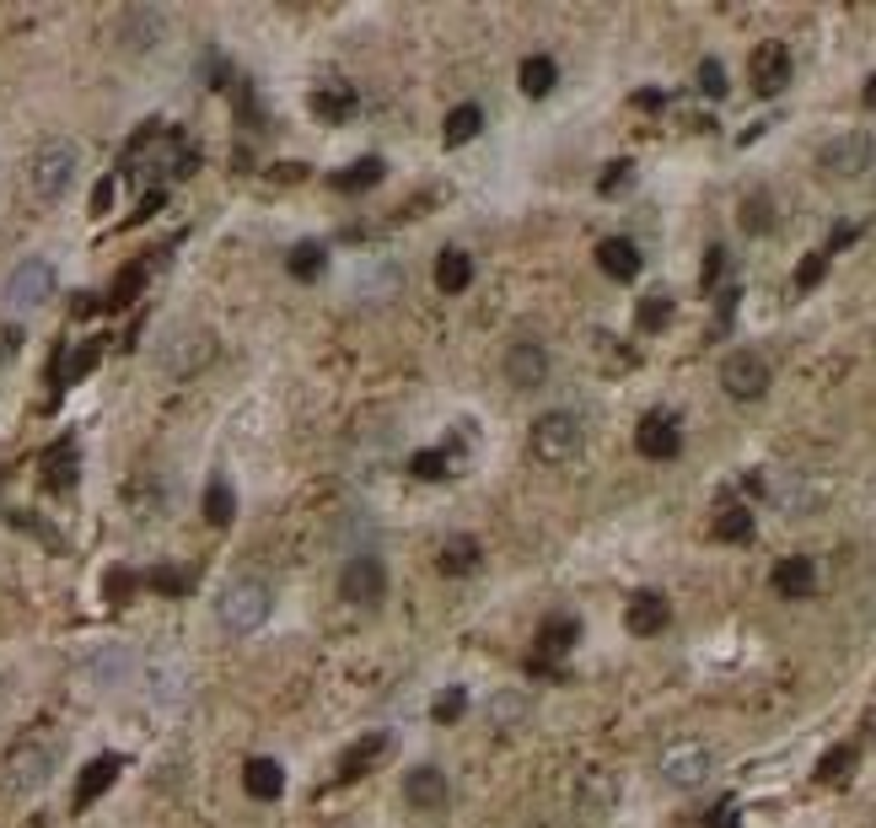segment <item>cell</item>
<instances>
[{
    "label": "cell",
    "mask_w": 876,
    "mask_h": 828,
    "mask_svg": "<svg viewBox=\"0 0 876 828\" xmlns=\"http://www.w3.org/2000/svg\"><path fill=\"white\" fill-rule=\"evenodd\" d=\"M269 614H275V592H269L258 575L226 581L221 597H215V625H221L226 635H253V630H264Z\"/></svg>",
    "instance_id": "obj_1"
},
{
    "label": "cell",
    "mask_w": 876,
    "mask_h": 828,
    "mask_svg": "<svg viewBox=\"0 0 876 828\" xmlns=\"http://www.w3.org/2000/svg\"><path fill=\"white\" fill-rule=\"evenodd\" d=\"M75 167H81V156H75V145L70 140H44L33 156H27V189H33V199L38 205H60L65 194H70V184H75Z\"/></svg>",
    "instance_id": "obj_2"
},
{
    "label": "cell",
    "mask_w": 876,
    "mask_h": 828,
    "mask_svg": "<svg viewBox=\"0 0 876 828\" xmlns=\"http://www.w3.org/2000/svg\"><path fill=\"white\" fill-rule=\"evenodd\" d=\"M586 446V420L575 409H549L533 420V457L538 463H570Z\"/></svg>",
    "instance_id": "obj_3"
},
{
    "label": "cell",
    "mask_w": 876,
    "mask_h": 828,
    "mask_svg": "<svg viewBox=\"0 0 876 828\" xmlns=\"http://www.w3.org/2000/svg\"><path fill=\"white\" fill-rule=\"evenodd\" d=\"M55 765H60V748L49 737H22L5 754V785L11 791H38V785H49Z\"/></svg>",
    "instance_id": "obj_4"
},
{
    "label": "cell",
    "mask_w": 876,
    "mask_h": 828,
    "mask_svg": "<svg viewBox=\"0 0 876 828\" xmlns=\"http://www.w3.org/2000/svg\"><path fill=\"white\" fill-rule=\"evenodd\" d=\"M210 355H215V339H210L205 328H173V334L162 339V350H156V366H162L173 383H184Z\"/></svg>",
    "instance_id": "obj_5"
},
{
    "label": "cell",
    "mask_w": 876,
    "mask_h": 828,
    "mask_svg": "<svg viewBox=\"0 0 876 828\" xmlns=\"http://www.w3.org/2000/svg\"><path fill=\"white\" fill-rule=\"evenodd\" d=\"M55 296V264L49 258H22L11 275H5V302L16 313H33Z\"/></svg>",
    "instance_id": "obj_6"
},
{
    "label": "cell",
    "mask_w": 876,
    "mask_h": 828,
    "mask_svg": "<svg viewBox=\"0 0 876 828\" xmlns=\"http://www.w3.org/2000/svg\"><path fill=\"white\" fill-rule=\"evenodd\" d=\"M872 156H876L872 135L850 129V135H839V140H828V145L817 151V167H822V178H861V173L872 167Z\"/></svg>",
    "instance_id": "obj_7"
},
{
    "label": "cell",
    "mask_w": 876,
    "mask_h": 828,
    "mask_svg": "<svg viewBox=\"0 0 876 828\" xmlns=\"http://www.w3.org/2000/svg\"><path fill=\"white\" fill-rule=\"evenodd\" d=\"M339 597L355 603V608H376L387 597V565L376 555H355L344 571H339Z\"/></svg>",
    "instance_id": "obj_8"
},
{
    "label": "cell",
    "mask_w": 876,
    "mask_h": 828,
    "mask_svg": "<svg viewBox=\"0 0 876 828\" xmlns=\"http://www.w3.org/2000/svg\"><path fill=\"white\" fill-rule=\"evenodd\" d=\"M710 769H715V759H710L704 743H673V748L662 754V780H667L673 791H699V785L710 780Z\"/></svg>",
    "instance_id": "obj_9"
},
{
    "label": "cell",
    "mask_w": 876,
    "mask_h": 828,
    "mask_svg": "<svg viewBox=\"0 0 876 828\" xmlns=\"http://www.w3.org/2000/svg\"><path fill=\"white\" fill-rule=\"evenodd\" d=\"M721 387L732 393V398H763V387H769V361L758 355V350H732L726 361H721Z\"/></svg>",
    "instance_id": "obj_10"
},
{
    "label": "cell",
    "mask_w": 876,
    "mask_h": 828,
    "mask_svg": "<svg viewBox=\"0 0 876 828\" xmlns=\"http://www.w3.org/2000/svg\"><path fill=\"white\" fill-rule=\"evenodd\" d=\"M549 350L538 345V339H516L511 350H505V383L522 387V393H533V387L549 383Z\"/></svg>",
    "instance_id": "obj_11"
},
{
    "label": "cell",
    "mask_w": 876,
    "mask_h": 828,
    "mask_svg": "<svg viewBox=\"0 0 876 828\" xmlns=\"http://www.w3.org/2000/svg\"><path fill=\"white\" fill-rule=\"evenodd\" d=\"M748 75H752V92L758 97H774L791 86V49L785 44H758L748 60Z\"/></svg>",
    "instance_id": "obj_12"
},
{
    "label": "cell",
    "mask_w": 876,
    "mask_h": 828,
    "mask_svg": "<svg viewBox=\"0 0 876 828\" xmlns=\"http://www.w3.org/2000/svg\"><path fill=\"white\" fill-rule=\"evenodd\" d=\"M167 33V16L156 5H125L119 11V44L125 49H156Z\"/></svg>",
    "instance_id": "obj_13"
},
{
    "label": "cell",
    "mask_w": 876,
    "mask_h": 828,
    "mask_svg": "<svg viewBox=\"0 0 876 828\" xmlns=\"http://www.w3.org/2000/svg\"><path fill=\"white\" fill-rule=\"evenodd\" d=\"M634 446H640L645 457H656V463H673V457L684 452V431H678L673 415H645L640 431H634Z\"/></svg>",
    "instance_id": "obj_14"
},
{
    "label": "cell",
    "mask_w": 876,
    "mask_h": 828,
    "mask_svg": "<svg viewBox=\"0 0 876 828\" xmlns=\"http://www.w3.org/2000/svg\"><path fill=\"white\" fill-rule=\"evenodd\" d=\"M404 796H409L414 813H441L452 791H446V774H441L436 765H414L404 774Z\"/></svg>",
    "instance_id": "obj_15"
},
{
    "label": "cell",
    "mask_w": 876,
    "mask_h": 828,
    "mask_svg": "<svg viewBox=\"0 0 876 828\" xmlns=\"http://www.w3.org/2000/svg\"><path fill=\"white\" fill-rule=\"evenodd\" d=\"M624 625H629V635H662V630L673 625V603H667L662 592H634L624 608Z\"/></svg>",
    "instance_id": "obj_16"
},
{
    "label": "cell",
    "mask_w": 876,
    "mask_h": 828,
    "mask_svg": "<svg viewBox=\"0 0 876 828\" xmlns=\"http://www.w3.org/2000/svg\"><path fill=\"white\" fill-rule=\"evenodd\" d=\"M86 678H92L97 689L129 684V678H135V651H129V645H103L97 656H86Z\"/></svg>",
    "instance_id": "obj_17"
},
{
    "label": "cell",
    "mask_w": 876,
    "mask_h": 828,
    "mask_svg": "<svg viewBox=\"0 0 876 828\" xmlns=\"http://www.w3.org/2000/svg\"><path fill=\"white\" fill-rule=\"evenodd\" d=\"M769 586L780 592V597H791V603H802V597H813L817 586V565L807 560V555H785L774 571H769Z\"/></svg>",
    "instance_id": "obj_18"
},
{
    "label": "cell",
    "mask_w": 876,
    "mask_h": 828,
    "mask_svg": "<svg viewBox=\"0 0 876 828\" xmlns=\"http://www.w3.org/2000/svg\"><path fill=\"white\" fill-rule=\"evenodd\" d=\"M119 769H125V759L119 754H97L92 765L81 769V780H75V813H86L114 780H119Z\"/></svg>",
    "instance_id": "obj_19"
},
{
    "label": "cell",
    "mask_w": 876,
    "mask_h": 828,
    "mask_svg": "<svg viewBox=\"0 0 876 828\" xmlns=\"http://www.w3.org/2000/svg\"><path fill=\"white\" fill-rule=\"evenodd\" d=\"M184 695H188V667H184V656H156V662H151V700L178 704Z\"/></svg>",
    "instance_id": "obj_20"
},
{
    "label": "cell",
    "mask_w": 876,
    "mask_h": 828,
    "mask_svg": "<svg viewBox=\"0 0 876 828\" xmlns=\"http://www.w3.org/2000/svg\"><path fill=\"white\" fill-rule=\"evenodd\" d=\"M382 754H387V732H366V737H355V743L339 754V780H361Z\"/></svg>",
    "instance_id": "obj_21"
},
{
    "label": "cell",
    "mask_w": 876,
    "mask_h": 828,
    "mask_svg": "<svg viewBox=\"0 0 876 828\" xmlns=\"http://www.w3.org/2000/svg\"><path fill=\"white\" fill-rule=\"evenodd\" d=\"M243 791H248L253 802L285 796V769L275 765V759H248V765H243Z\"/></svg>",
    "instance_id": "obj_22"
},
{
    "label": "cell",
    "mask_w": 876,
    "mask_h": 828,
    "mask_svg": "<svg viewBox=\"0 0 876 828\" xmlns=\"http://www.w3.org/2000/svg\"><path fill=\"white\" fill-rule=\"evenodd\" d=\"M597 269H603L608 280H624L629 285V280L640 275V248H634L629 237H608V243L597 248Z\"/></svg>",
    "instance_id": "obj_23"
},
{
    "label": "cell",
    "mask_w": 876,
    "mask_h": 828,
    "mask_svg": "<svg viewBox=\"0 0 876 828\" xmlns=\"http://www.w3.org/2000/svg\"><path fill=\"white\" fill-rule=\"evenodd\" d=\"M468 280H474V254H463V248H441L436 254V291L441 296L468 291Z\"/></svg>",
    "instance_id": "obj_24"
},
{
    "label": "cell",
    "mask_w": 876,
    "mask_h": 828,
    "mask_svg": "<svg viewBox=\"0 0 876 828\" xmlns=\"http://www.w3.org/2000/svg\"><path fill=\"white\" fill-rule=\"evenodd\" d=\"M313 114L317 119H328V125L355 119V92H350V81H328V86H317L313 92Z\"/></svg>",
    "instance_id": "obj_25"
},
{
    "label": "cell",
    "mask_w": 876,
    "mask_h": 828,
    "mask_svg": "<svg viewBox=\"0 0 876 828\" xmlns=\"http://www.w3.org/2000/svg\"><path fill=\"white\" fill-rule=\"evenodd\" d=\"M479 560H484V555H479V538L463 533V538H446V544H441L436 565H441V575H474L479 571Z\"/></svg>",
    "instance_id": "obj_26"
},
{
    "label": "cell",
    "mask_w": 876,
    "mask_h": 828,
    "mask_svg": "<svg viewBox=\"0 0 876 828\" xmlns=\"http://www.w3.org/2000/svg\"><path fill=\"white\" fill-rule=\"evenodd\" d=\"M527 715H533V700H527L522 689H501V695L490 700V726H495V732H516Z\"/></svg>",
    "instance_id": "obj_27"
},
{
    "label": "cell",
    "mask_w": 876,
    "mask_h": 828,
    "mask_svg": "<svg viewBox=\"0 0 876 828\" xmlns=\"http://www.w3.org/2000/svg\"><path fill=\"white\" fill-rule=\"evenodd\" d=\"M44 485H49V490H70V485H75V442H70V436L44 452Z\"/></svg>",
    "instance_id": "obj_28"
},
{
    "label": "cell",
    "mask_w": 876,
    "mask_h": 828,
    "mask_svg": "<svg viewBox=\"0 0 876 828\" xmlns=\"http://www.w3.org/2000/svg\"><path fill=\"white\" fill-rule=\"evenodd\" d=\"M516 75H522V92H527V97H549L554 81H560V65L549 60V55H527Z\"/></svg>",
    "instance_id": "obj_29"
},
{
    "label": "cell",
    "mask_w": 876,
    "mask_h": 828,
    "mask_svg": "<svg viewBox=\"0 0 876 828\" xmlns=\"http://www.w3.org/2000/svg\"><path fill=\"white\" fill-rule=\"evenodd\" d=\"M575 635H581V625H575L570 614L544 619V625H538V656H564V651L575 645Z\"/></svg>",
    "instance_id": "obj_30"
},
{
    "label": "cell",
    "mask_w": 876,
    "mask_h": 828,
    "mask_svg": "<svg viewBox=\"0 0 876 828\" xmlns=\"http://www.w3.org/2000/svg\"><path fill=\"white\" fill-rule=\"evenodd\" d=\"M479 129H484V108H479V103H463V108H452V114H446L441 140H446V145H468Z\"/></svg>",
    "instance_id": "obj_31"
},
{
    "label": "cell",
    "mask_w": 876,
    "mask_h": 828,
    "mask_svg": "<svg viewBox=\"0 0 876 828\" xmlns=\"http://www.w3.org/2000/svg\"><path fill=\"white\" fill-rule=\"evenodd\" d=\"M328 184H334L339 194H361V189H372V184H382V162H376V156H361V162H350L344 173H334Z\"/></svg>",
    "instance_id": "obj_32"
},
{
    "label": "cell",
    "mask_w": 876,
    "mask_h": 828,
    "mask_svg": "<svg viewBox=\"0 0 876 828\" xmlns=\"http://www.w3.org/2000/svg\"><path fill=\"white\" fill-rule=\"evenodd\" d=\"M323 264H328V248H323V243H296V248L285 254V269H291L296 280H317Z\"/></svg>",
    "instance_id": "obj_33"
},
{
    "label": "cell",
    "mask_w": 876,
    "mask_h": 828,
    "mask_svg": "<svg viewBox=\"0 0 876 828\" xmlns=\"http://www.w3.org/2000/svg\"><path fill=\"white\" fill-rule=\"evenodd\" d=\"M232 511H237L232 485H226V479H210V490H205V522H210V527H226V522H232Z\"/></svg>",
    "instance_id": "obj_34"
},
{
    "label": "cell",
    "mask_w": 876,
    "mask_h": 828,
    "mask_svg": "<svg viewBox=\"0 0 876 828\" xmlns=\"http://www.w3.org/2000/svg\"><path fill=\"white\" fill-rule=\"evenodd\" d=\"M743 232H774V199L769 194H748L743 199Z\"/></svg>",
    "instance_id": "obj_35"
},
{
    "label": "cell",
    "mask_w": 876,
    "mask_h": 828,
    "mask_svg": "<svg viewBox=\"0 0 876 828\" xmlns=\"http://www.w3.org/2000/svg\"><path fill=\"white\" fill-rule=\"evenodd\" d=\"M715 538H726V544H748L752 538V511L726 506L721 516H715Z\"/></svg>",
    "instance_id": "obj_36"
},
{
    "label": "cell",
    "mask_w": 876,
    "mask_h": 828,
    "mask_svg": "<svg viewBox=\"0 0 876 828\" xmlns=\"http://www.w3.org/2000/svg\"><path fill=\"white\" fill-rule=\"evenodd\" d=\"M97 355H103V345H97V339H86V345H75V355L65 361V366H60V372H55V377H60V383H81V377H86V372L97 366Z\"/></svg>",
    "instance_id": "obj_37"
},
{
    "label": "cell",
    "mask_w": 876,
    "mask_h": 828,
    "mask_svg": "<svg viewBox=\"0 0 876 828\" xmlns=\"http://www.w3.org/2000/svg\"><path fill=\"white\" fill-rule=\"evenodd\" d=\"M463 710H468V689H441L436 695V704H431V715H436L441 726H452V721H463Z\"/></svg>",
    "instance_id": "obj_38"
},
{
    "label": "cell",
    "mask_w": 876,
    "mask_h": 828,
    "mask_svg": "<svg viewBox=\"0 0 876 828\" xmlns=\"http://www.w3.org/2000/svg\"><path fill=\"white\" fill-rule=\"evenodd\" d=\"M145 285V264H129L125 275L114 280V291H108V307H129L135 302V291Z\"/></svg>",
    "instance_id": "obj_39"
},
{
    "label": "cell",
    "mask_w": 876,
    "mask_h": 828,
    "mask_svg": "<svg viewBox=\"0 0 876 828\" xmlns=\"http://www.w3.org/2000/svg\"><path fill=\"white\" fill-rule=\"evenodd\" d=\"M667 318H673V296H645V302H640V328H645V334H656Z\"/></svg>",
    "instance_id": "obj_40"
},
{
    "label": "cell",
    "mask_w": 876,
    "mask_h": 828,
    "mask_svg": "<svg viewBox=\"0 0 876 828\" xmlns=\"http://www.w3.org/2000/svg\"><path fill=\"white\" fill-rule=\"evenodd\" d=\"M850 765H855V748H833V754L817 765V780H828V785H833V780H844V774H850Z\"/></svg>",
    "instance_id": "obj_41"
},
{
    "label": "cell",
    "mask_w": 876,
    "mask_h": 828,
    "mask_svg": "<svg viewBox=\"0 0 876 828\" xmlns=\"http://www.w3.org/2000/svg\"><path fill=\"white\" fill-rule=\"evenodd\" d=\"M409 474H414V479H441V474H446V452H414V457H409Z\"/></svg>",
    "instance_id": "obj_42"
},
{
    "label": "cell",
    "mask_w": 876,
    "mask_h": 828,
    "mask_svg": "<svg viewBox=\"0 0 876 828\" xmlns=\"http://www.w3.org/2000/svg\"><path fill=\"white\" fill-rule=\"evenodd\" d=\"M188 581H194L188 571H151L145 575V586H156V592H167V597H184Z\"/></svg>",
    "instance_id": "obj_43"
},
{
    "label": "cell",
    "mask_w": 876,
    "mask_h": 828,
    "mask_svg": "<svg viewBox=\"0 0 876 828\" xmlns=\"http://www.w3.org/2000/svg\"><path fill=\"white\" fill-rule=\"evenodd\" d=\"M699 92H704V97H726V70H721V60L699 65Z\"/></svg>",
    "instance_id": "obj_44"
},
{
    "label": "cell",
    "mask_w": 876,
    "mask_h": 828,
    "mask_svg": "<svg viewBox=\"0 0 876 828\" xmlns=\"http://www.w3.org/2000/svg\"><path fill=\"white\" fill-rule=\"evenodd\" d=\"M822 275H828V254H807L802 258V269H796V291H813Z\"/></svg>",
    "instance_id": "obj_45"
},
{
    "label": "cell",
    "mask_w": 876,
    "mask_h": 828,
    "mask_svg": "<svg viewBox=\"0 0 876 828\" xmlns=\"http://www.w3.org/2000/svg\"><path fill=\"white\" fill-rule=\"evenodd\" d=\"M103 586H108V603H129V592L140 586V575H135V571H108V581H103Z\"/></svg>",
    "instance_id": "obj_46"
},
{
    "label": "cell",
    "mask_w": 876,
    "mask_h": 828,
    "mask_svg": "<svg viewBox=\"0 0 876 828\" xmlns=\"http://www.w3.org/2000/svg\"><path fill=\"white\" fill-rule=\"evenodd\" d=\"M16 350H22V328H16V323H0V366H5Z\"/></svg>",
    "instance_id": "obj_47"
},
{
    "label": "cell",
    "mask_w": 876,
    "mask_h": 828,
    "mask_svg": "<svg viewBox=\"0 0 876 828\" xmlns=\"http://www.w3.org/2000/svg\"><path fill=\"white\" fill-rule=\"evenodd\" d=\"M114 194H119V184H114V178H103V184L92 189V215H108V205H114Z\"/></svg>",
    "instance_id": "obj_48"
},
{
    "label": "cell",
    "mask_w": 876,
    "mask_h": 828,
    "mask_svg": "<svg viewBox=\"0 0 876 828\" xmlns=\"http://www.w3.org/2000/svg\"><path fill=\"white\" fill-rule=\"evenodd\" d=\"M704 828H737V802H721V807H710V824Z\"/></svg>",
    "instance_id": "obj_49"
},
{
    "label": "cell",
    "mask_w": 876,
    "mask_h": 828,
    "mask_svg": "<svg viewBox=\"0 0 876 828\" xmlns=\"http://www.w3.org/2000/svg\"><path fill=\"white\" fill-rule=\"evenodd\" d=\"M629 184V162H614L608 173H603V194H619Z\"/></svg>",
    "instance_id": "obj_50"
},
{
    "label": "cell",
    "mask_w": 876,
    "mask_h": 828,
    "mask_svg": "<svg viewBox=\"0 0 876 828\" xmlns=\"http://www.w3.org/2000/svg\"><path fill=\"white\" fill-rule=\"evenodd\" d=\"M721 269H726V248H710V258H704V285H715Z\"/></svg>",
    "instance_id": "obj_51"
},
{
    "label": "cell",
    "mask_w": 876,
    "mask_h": 828,
    "mask_svg": "<svg viewBox=\"0 0 876 828\" xmlns=\"http://www.w3.org/2000/svg\"><path fill=\"white\" fill-rule=\"evenodd\" d=\"M162 199H167L162 189H151V194H145V199H140V221H145V215H156V210H162Z\"/></svg>",
    "instance_id": "obj_52"
},
{
    "label": "cell",
    "mask_w": 876,
    "mask_h": 828,
    "mask_svg": "<svg viewBox=\"0 0 876 828\" xmlns=\"http://www.w3.org/2000/svg\"><path fill=\"white\" fill-rule=\"evenodd\" d=\"M861 103H866V108H876V75H872V81H866V92H861Z\"/></svg>",
    "instance_id": "obj_53"
}]
</instances>
